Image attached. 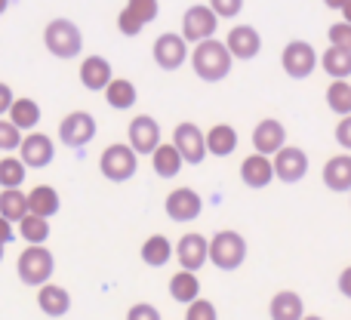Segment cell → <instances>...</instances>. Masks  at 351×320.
<instances>
[{
  "label": "cell",
  "instance_id": "35",
  "mask_svg": "<svg viewBox=\"0 0 351 320\" xmlns=\"http://www.w3.org/2000/svg\"><path fill=\"white\" fill-rule=\"evenodd\" d=\"M22 139H25L22 130H19L10 117H0V151H3V154L16 151V148L22 145Z\"/></svg>",
  "mask_w": 351,
  "mask_h": 320
},
{
  "label": "cell",
  "instance_id": "4",
  "mask_svg": "<svg viewBox=\"0 0 351 320\" xmlns=\"http://www.w3.org/2000/svg\"><path fill=\"white\" fill-rule=\"evenodd\" d=\"M139 169V154L130 148V142H114L108 145L102 154H99V173L108 182H130Z\"/></svg>",
  "mask_w": 351,
  "mask_h": 320
},
{
  "label": "cell",
  "instance_id": "19",
  "mask_svg": "<svg viewBox=\"0 0 351 320\" xmlns=\"http://www.w3.org/2000/svg\"><path fill=\"white\" fill-rule=\"evenodd\" d=\"M241 179H243V185L247 188H265V185H271V179H274V163L268 154H250V158H243L241 163Z\"/></svg>",
  "mask_w": 351,
  "mask_h": 320
},
{
  "label": "cell",
  "instance_id": "1",
  "mask_svg": "<svg viewBox=\"0 0 351 320\" xmlns=\"http://www.w3.org/2000/svg\"><path fill=\"white\" fill-rule=\"evenodd\" d=\"M194 74H197L204 84H219L231 74V65H234V56L228 53L225 40H216V37H206V40L194 43V53L188 56Z\"/></svg>",
  "mask_w": 351,
  "mask_h": 320
},
{
  "label": "cell",
  "instance_id": "29",
  "mask_svg": "<svg viewBox=\"0 0 351 320\" xmlns=\"http://www.w3.org/2000/svg\"><path fill=\"white\" fill-rule=\"evenodd\" d=\"M28 210L37 212V216H43V219H53L56 212L62 210L59 191H56V188H49V185H37L34 191L28 194Z\"/></svg>",
  "mask_w": 351,
  "mask_h": 320
},
{
  "label": "cell",
  "instance_id": "45",
  "mask_svg": "<svg viewBox=\"0 0 351 320\" xmlns=\"http://www.w3.org/2000/svg\"><path fill=\"white\" fill-rule=\"evenodd\" d=\"M339 293H342L346 299H351V265L339 274Z\"/></svg>",
  "mask_w": 351,
  "mask_h": 320
},
{
  "label": "cell",
  "instance_id": "24",
  "mask_svg": "<svg viewBox=\"0 0 351 320\" xmlns=\"http://www.w3.org/2000/svg\"><path fill=\"white\" fill-rule=\"evenodd\" d=\"M237 148V130L231 123H216V127L206 133V154L213 158H228Z\"/></svg>",
  "mask_w": 351,
  "mask_h": 320
},
{
  "label": "cell",
  "instance_id": "17",
  "mask_svg": "<svg viewBox=\"0 0 351 320\" xmlns=\"http://www.w3.org/2000/svg\"><path fill=\"white\" fill-rule=\"evenodd\" d=\"M287 145V130H284V123L280 121H274V117H265V121H259L256 123V130H253V148L259 154H278L280 148Z\"/></svg>",
  "mask_w": 351,
  "mask_h": 320
},
{
  "label": "cell",
  "instance_id": "47",
  "mask_svg": "<svg viewBox=\"0 0 351 320\" xmlns=\"http://www.w3.org/2000/svg\"><path fill=\"white\" fill-rule=\"evenodd\" d=\"M342 19H346V22H351V0L346 6H342Z\"/></svg>",
  "mask_w": 351,
  "mask_h": 320
},
{
  "label": "cell",
  "instance_id": "22",
  "mask_svg": "<svg viewBox=\"0 0 351 320\" xmlns=\"http://www.w3.org/2000/svg\"><path fill=\"white\" fill-rule=\"evenodd\" d=\"M152 167L160 179H176V175L182 173V167H185V160H182L179 148H176L173 142H160L152 154Z\"/></svg>",
  "mask_w": 351,
  "mask_h": 320
},
{
  "label": "cell",
  "instance_id": "32",
  "mask_svg": "<svg viewBox=\"0 0 351 320\" xmlns=\"http://www.w3.org/2000/svg\"><path fill=\"white\" fill-rule=\"evenodd\" d=\"M19 234H22L25 243H47V237H49V219L37 216V212H28V216L19 222Z\"/></svg>",
  "mask_w": 351,
  "mask_h": 320
},
{
  "label": "cell",
  "instance_id": "3",
  "mask_svg": "<svg viewBox=\"0 0 351 320\" xmlns=\"http://www.w3.org/2000/svg\"><path fill=\"white\" fill-rule=\"evenodd\" d=\"M53 271H56V259H53V253H49L43 243H28V249H25V253L19 256V262H16V274H19V280H22L25 286L49 284Z\"/></svg>",
  "mask_w": 351,
  "mask_h": 320
},
{
  "label": "cell",
  "instance_id": "43",
  "mask_svg": "<svg viewBox=\"0 0 351 320\" xmlns=\"http://www.w3.org/2000/svg\"><path fill=\"white\" fill-rule=\"evenodd\" d=\"M12 102H16V96H12V86L0 84V117H6V114H10Z\"/></svg>",
  "mask_w": 351,
  "mask_h": 320
},
{
  "label": "cell",
  "instance_id": "41",
  "mask_svg": "<svg viewBox=\"0 0 351 320\" xmlns=\"http://www.w3.org/2000/svg\"><path fill=\"white\" fill-rule=\"evenodd\" d=\"M127 320H160V311L148 302H139L127 311Z\"/></svg>",
  "mask_w": 351,
  "mask_h": 320
},
{
  "label": "cell",
  "instance_id": "11",
  "mask_svg": "<svg viewBox=\"0 0 351 320\" xmlns=\"http://www.w3.org/2000/svg\"><path fill=\"white\" fill-rule=\"evenodd\" d=\"M271 163H274V179H280L284 185H296L308 173V154L293 145H284L278 154H271Z\"/></svg>",
  "mask_w": 351,
  "mask_h": 320
},
{
  "label": "cell",
  "instance_id": "23",
  "mask_svg": "<svg viewBox=\"0 0 351 320\" xmlns=\"http://www.w3.org/2000/svg\"><path fill=\"white\" fill-rule=\"evenodd\" d=\"M268 315H271V320H302L305 317V302H302L299 293L280 290L278 296L271 299V305H268Z\"/></svg>",
  "mask_w": 351,
  "mask_h": 320
},
{
  "label": "cell",
  "instance_id": "6",
  "mask_svg": "<svg viewBox=\"0 0 351 320\" xmlns=\"http://www.w3.org/2000/svg\"><path fill=\"white\" fill-rule=\"evenodd\" d=\"M280 65H284L287 77L293 80H305L315 74V68L321 65V59H317L315 47L305 40H290L284 47V53H280Z\"/></svg>",
  "mask_w": 351,
  "mask_h": 320
},
{
  "label": "cell",
  "instance_id": "49",
  "mask_svg": "<svg viewBox=\"0 0 351 320\" xmlns=\"http://www.w3.org/2000/svg\"><path fill=\"white\" fill-rule=\"evenodd\" d=\"M302 320H324V317H317V315H305Z\"/></svg>",
  "mask_w": 351,
  "mask_h": 320
},
{
  "label": "cell",
  "instance_id": "20",
  "mask_svg": "<svg viewBox=\"0 0 351 320\" xmlns=\"http://www.w3.org/2000/svg\"><path fill=\"white\" fill-rule=\"evenodd\" d=\"M37 305L47 317H62L71 311V293L65 286H56V284H43L37 286Z\"/></svg>",
  "mask_w": 351,
  "mask_h": 320
},
{
  "label": "cell",
  "instance_id": "21",
  "mask_svg": "<svg viewBox=\"0 0 351 320\" xmlns=\"http://www.w3.org/2000/svg\"><path fill=\"white\" fill-rule=\"evenodd\" d=\"M324 185L330 191L342 194V191H351V154H336L324 163Z\"/></svg>",
  "mask_w": 351,
  "mask_h": 320
},
{
  "label": "cell",
  "instance_id": "34",
  "mask_svg": "<svg viewBox=\"0 0 351 320\" xmlns=\"http://www.w3.org/2000/svg\"><path fill=\"white\" fill-rule=\"evenodd\" d=\"M25 175H28V167L22 163V158H12L6 154L0 160V188H19L25 185Z\"/></svg>",
  "mask_w": 351,
  "mask_h": 320
},
{
  "label": "cell",
  "instance_id": "16",
  "mask_svg": "<svg viewBox=\"0 0 351 320\" xmlns=\"http://www.w3.org/2000/svg\"><path fill=\"white\" fill-rule=\"evenodd\" d=\"M22 163L28 169H43V167H49L56 158V145H53V139L49 136H43V133H37V130H31L28 136L22 139Z\"/></svg>",
  "mask_w": 351,
  "mask_h": 320
},
{
  "label": "cell",
  "instance_id": "7",
  "mask_svg": "<svg viewBox=\"0 0 351 320\" xmlns=\"http://www.w3.org/2000/svg\"><path fill=\"white\" fill-rule=\"evenodd\" d=\"M216 25H219V16L213 12L210 3H194L182 16V37L188 43H200L216 34Z\"/></svg>",
  "mask_w": 351,
  "mask_h": 320
},
{
  "label": "cell",
  "instance_id": "46",
  "mask_svg": "<svg viewBox=\"0 0 351 320\" xmlns=\"http://www.w3.org/2000/svg\"><path fill=\"white\" fill-rule=\"evenodd\" d=\"M324 3H327L330 10H339V12H342V6H346L348 0H324Z\"/></svg>",
  "mask_w": 351,
  "mask_h": 320
},
{
  "label": "cell",
  "instance_id": "40",
  "mask_svg": "<svg viewBox=\"0 0 351 320\" xmlns=\"http://www.w3.org/2000/svg\"><path fill=\"white\" fill-rule=\"evenodd\" d=\"M210 6L219 19H234L243 10V0H210Z\"/></svg>",
  "mask_w": 351,
  "mask_h": 320
},
{
  "label": "cell",
  "instance_id": "38",
  "mask_svg": "<svg viewBox=\"0 0 351 320\" xmlns=\"http://www.w3.org/2000/svg\"><path fill=\"white\" fill-rule=\"evenodd\" d=\"M127 6H130V10H133L145 25H152L154 19H158V12H160V3H158V0H127Z\"/></svg>",
  "mask_w": 351,
  "mask_h": 320
},
{
  "label": "cell",
  "instance_id": "44",
  "mask_svg": "<svg viewBox=\"0 0 351 320\" xmlns=\"http://www.w3.org/2000/svg\"><path fill=\"white\" fill-rule=\"evenodd\" d=\"M16 241V228H12L10 219L0 216V243H12Z\"/></svg>",
  "mask_w": 351,
  "mask_h": 320
},
{
  "label": "cell",
  "instance_id": "5",
  "mask_svg": "<svg viewBox=\"0 0 351 320\" xmlns=\"http://www.w3.org/2000/svg\"><path fill=\"white\" fill-rule=\"evenodd\" d=\"M247 259V241L237 231H219L210 237V262L219 271H237Z\"/></svg>",
  "mask_w": 351,
  "mask_h": 320
},
{
  "label": "cell",
  "instance_id": "9",
  "mask_svg": "<svg viewBox=\"0 0 351 320\" xmlns=\"http://www.w3.org/2000/svg\"><path fill=\"white\" fill-rule=\"evenodd\" d=\"M173 145L179 148L182 160L191 163V167L204 163V158H206V133L191 121H182L179 127L173 130Z\"/></svg>",
  "mask_w": 351,
  "mask_h": 320
},
{
  "label": "cell",
  "instance_id": "37",
  "mask_svg": "<svg viewBox=\"0 0 351 320\" xmlns=\"http://www.w3.org/2000/svg\"><path fill=\"white\" fill-rule=\"evenodd\" d=\"M185 320H219L216 305H213L210 299H194L185 311Z\"/></svg>",
  "mask_w": 351,
  "mask_h": 320
},
{
  "label": "cell",
  "instance_id": "30",
  "mask_svg": "<svg viewBox=\"0 0 351 320\" xmlns=\"http://www.w3.org/2000/svg\"><path fill=\"white\" fill-rule=\"evenodd\" d=\"M173 253H176V247L170 243V237H164V234H152L142 243V262L148 268H164Z\"/></svg>",
  "mask_w": 351,
  "mask_h": 320
},
{
  "label": "cell",
  "instance_id": "33",
  "mask_svg": "<svg viewBox=\"0 0 351 320\" xmlns=\"http://www.w3.org/2000/svg\"><path fill=\"white\" fill-rule=\"evenodd\" d=\"M327 105H330V111L339 117L351 114V84L348 80H333V84L327 86Z\"/></svg>",
  "mask_w": 351,
  "mask_h": 320
},
{
  "label": "cell",
  "instance_id": "31",
  "mask_svg": "<svg viewBox=\"0 0 351 320\" xmlns=\"http://www.w3.org/2000/svg\"><path fill=\"white\" fill-rule=\"evenodd\" d=\"M321 68H324V71H327L333 80H346L348 74H351V53H348V49L333 47V43H330L327 53L321 56Z\"/></svg>",
  "mask_w": 351,
  "mask_h": 320
},
{
  "label": "cell",
  "instance_id": "36",
  "mask_svg": "<svg viewBox=\"0 0 351 320\" xmlns=\"http://www.w3.org/2000/svg\"><path fill=\"white\" fill-rule=\"evenodd\" d=\"M142 28H145V22H142L139 16H136L130 6H123L121 10V16H117V31H121L123 37H139L142 34Z\"/></svg>",
  "mask_w": 351,
  "mask_h": 320
},
{
  "label": "cell",
  "instance_id": "42",
  "mask_svg": "<svg viewBox=\"0 0 351 320\" xmlns=\"http://www.w3.org/2000/svg\"><path fill=\"white\" fill-rule=\"evenodd\" d=\"M336 142H339L346 151H351V114H346L336 123Z\"/></svg>",
  "mask_w": 351,
  "mask_h": 320
},
{
  "label": "cell",
  "instance_id": "10",
  "mask_svg": "<svg viewBox=\"0 0 351 320\" xmlns=\"http://www.w3.org/2000/svg\"><path fill=\"white\" fill-rule=\"evenodd\" d=\"M93 136H96V117H93L90 111H71V114L62 117V123H59L62 145L84 148L93 142Z\"/></svg>",
  "mask_w": 351,
  "mask_h": 320
},
{
  "label": "cell",
  "instance_id": "18",
  "mask_svg": "<svg viewBox=\"0 0 351 320\" xmlns=\"http://www.w3.org/2000/svg\"><path fill=\"white\" fill-rule=\"evenodd\" d=\"M114 80V71H111V62L105 56H86L80 62V84L93 93H105V86Z\"/></svg>",
  "mask_w": 351,
  "mask_h": 320
},
{
  "label": "cell",
  "instance_id": "2",
  "mask_svg": "<svg viewBox=\"0 0 351 320\" xmlns=\"http://www.w3.org/2000/svg\"><path fill=\"white\" fill-rule=\"evenodd\" d=\"M43 47L47 53H53L56 59H77L84 53V34L71 19H53V22L43 28Z\"/></svg>",
  "mask_w": 351,
  "mask_h": 320
},
{
  "label": "cell",
  "instance_id": "26",
  "mask_svg": "<svg viewBox=\"0 0 351 320\" xmlns=\"http://www.w3.org/2000/svg\"><path fill=\"white\" fill-rule=\"evenodd\" d=\"M136 99H139L136 84L127 77H114L108 86H105V102H108L114 111H130L136 105Z\"/></svg>",
  "mask_w": 351,
  "mask_h": 320
},
{
  "label": "cell",
  "instance_id": "12",
  "mask_svg": "<svg viewBox=\"0 0 351 320\" xmlns=\"http://www.w3.org/2000/svg\"><path fill=\"white\" fill-rule=\"evenodd\" d=\"M152 56H154V62H158V68L176 71V68H182L188 62V40L182 34L167 31V34H160L158 40H154Z\"/></svg>",
  "mask_w": 351,
  "mask_h": 320
},
{
  "label": "cell",
  "instance_id": "13",
  "mask_svg": "<svg viewBox=\"0 0 351 320\" xmlns=\"http://www.w3.org/2000/svg\"><path fill=\"white\" fill-rule=\"evenodd\" d=\"M164 210L173 222H194L200 216V210H204V200H200V194L194 188H176V191L167 194Z\"/></svg>",
  "mask_w": 351,
  "mask_h": 320
},
{
  "label": "cell",
  "instance_id": "15",
  "mask_svg": "<svg viewBox=\"0 0 351 320\" xmlns=\"http://www.w3.org/2000/svg\"><path fill=\"white\" fill-rule=\"evenodd\" d=\"M225 47H228V53L234 56V59L250 62V59L259 56L262 34L253 28V25H234V28L228 31V37H225Z\"/></svg>",
  "mask_w": 351,
  "mask_h": 320
},
{
  "label": "cell",
  "instance_id": "48",
  "mask_svg": "<svg viewBox=\"0 0 351 320\" xmlns=\"http://www.w3.org/2000/svg\"><path fill=\"white\" fill-rule=\"evenodd\" d=\"M6 6H10V0H0V16L6 12Z\"/></svg>",
  "mask_w": 351,
  "mask_h": 320
},
{
  "label": "cell",
  "instance_id": "25",
  "mask_svg": "<svg viewBox=\"0 0 351 320\" xmlns=\"http://www.w3.org/2000/svg\"><path fill=\"white\" fill-rule=\"evenodd\" d=\"M170 299L179 305H191L194 299H200V280L197 271H176L170 278Z\"/></svg>",
  "mask_w": 351,
  "mask_h": 320
},
{
  "label": "cell",
  "instance_id": "27",
  "mask_svg": "<svg viewBox=\"0 0 351 320\" xmlns=\"http://www.w3.org/2000/svg\"><path fill=\"white\" fill-rule=\"evenodd\" d=\"M28 212V194H22V188H0V216L19 225Z\"/></svg>",
  "mask_w": 351,
  "mask_h": 320
},
{
  "label": "cell",
  "instance_id": "50",
  "mask_svg": "<svg viewBox=\"0 0 351 320\" xmlns=\"http://www.w3.org/2000/svg\"><path fill=\"white\" fill-rule=\"evenodd\" d=\"M3 249H6V243H0V262H3Z\"/></svg>",
  "mask_w": 351,
  "mask_h": 320
},
{
  "label": "cell",
  "instance_id": "39",
  "mask_svg": "<svg viewBox=\"0 0 351 320\" xmlns=\"http://www.w3.org/2000/svg\"><path fill=\"white\" fill-rule=\"evenodd\" d=\"M327 37H330V43H333V47H342V49H348V53H351V22L342 19V22L330 25Z\"/></svg>",
  "mask_w": 351,
  "mask_h": 320
},
{
  "label": "cell",
  "instance_id": "8",
  "mask_svg": "<svg viewBox=\"0 0 351 320\" xmlns=\"http://www.w3.org/2000/svg\"><path fill=\"white\" fill-rule=\"evenodd\" d=\"M127 142L139 158H152L154 148L160 145V123L152 114H136L127 127Z\"/></svg>",
  "mask_w": 351,
  "mask_h": 320
},
{
  "label": "cell",
  "instance_id": "28",
  "mask_svg": "<svg viewBox=\"0 0 351 320\" xmlns=\"http://www.w3.org/2000/svg\"><path fill=\"white\" fill-rule=\"evenodd\" d=\"M10 117L12 123H16L22 133H31V130H37V123H40V105L34 102V99H28V96H22V99H16L12 102V108H10Z\"/></svg>",
  "mask_w": 351,
  "mask_h": 320
},
{
  "label": "cell",
  "instance_id": "14",
  "mask_svg": "<svg viewBox=\"0 0 351 320\" xmlns=\"http://www.w3.org/2000/svg\"><path fill=\"white\" fill-rule=\"evenodd\" d=\"M176 259L185 271H200L210 262V241L204 234H182V241L176 243Z\"/></svg>",
  "mask_w": 351,
  "mask_h": 320
}]
</instances>
